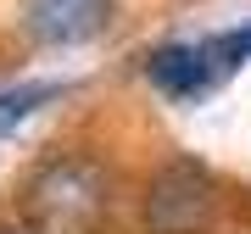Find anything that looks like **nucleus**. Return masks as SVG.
Segmentation results:
<instances>
[{"label":"nucleus","instance_id":"obj_6","mask_svg":"<svg viewBox=\"0 0 251 234\" xmlns=\"http://www.w3.org/2000/svg\"><path fill=\"white\" fill-rule=\"evenodd\" d=\"M212 50H218V62H224V78H234V72L251 62V23L229 28V34H212Z\"/></svg>","mask_w":251,"mask_h":234},{"label":"nucleus","instance_id":"obj_4","mask_svg":"<svg viewBox=\"0 0 251 234\" xmlns=\"http://www.w3.org/2000/svg\"><path fill=\"white\" fill-rule=\"evenodd\" d=\"M23 23L39 45H84L106 34L112 0H23Z\"/></svg>","mask_w":251,"mask_h":234},{"label":"nucleus","instance_id":"obj_7","mask_svg":"<svg viewBox=\"0 0 251 234\" xmlns=\"http://www.w3.org/2000/svg\"><path fill=\"white\" fill-rule=\"evenodd\" d=\"M0 234H28V229H6V223H0Z\"/></svg>","mask_w":251,"mask_h":234},{"label":"nucleus","instance_id":"obj_3","mask_svg":"<svg viewBox=\"0 0 251 234\" xmlns=\"http://www.w3.org/2000/svg\"><path fill=\"white\" fill-rule=\"evenodd\" d=\"M145 78L168 100H201L224 84V62H218L212 39H168L145 56Z\"/></svg>","mask_w":251,"mask_h":234},{"label":"nucleus","instance_id":"obj_1","mask_svg":"<svg viewBox=\"0 0 251 234\" xmlns=\"http://www.w3.org/2000/svg\"><path fill=\"white\" fill-rule=\"evenodd\" d=\"M28 234H100L112 212V173L90 151H56L23 179Z\"/></svg>","mask_w":251,"mask_h":234},{"label":"nucleus","instance_id":"obj_5","mask_svg":"<svg viewBox=\"0 0 251 234\" xmlns=\"http://www.w3.org/2000/svg\"><path fill=\"white\" fill-rule=\"evenodd\" d=\"M67 84L62 78H45V84H0V140L11 134V128H23L28 117H34L39 106H50V100H62Z\"/></svg>","mask_w":251,"mask_h":234},{"label":"nucleus","instance_id":"obj_2","mask_svg":"<svg viewBox=\"0 0 251 234\" xmlns=\"http://www.w3.org/2000/svg\"><path fill=\"white\" fill-rule=\"evenodd\" d=\"M218 212V179L196 156H173L145 184V229L151 234H201Z\"/></svg>","mask_w":251,"mask_h":234}]
</instances>
